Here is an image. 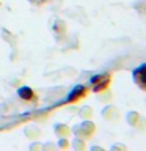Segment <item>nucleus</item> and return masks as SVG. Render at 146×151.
I'll return each mask as SVG.
<instances>
[{"label":"nucleus","mask_w":146,"mask_h":151,"mask_svg":"<svg viewBox=\"0 0 146 151\" xmlns=\"http://www.w3.org/2000/svg\"><path fill=\"white\" fill-rule=\"evenodd\" d=\"M113 80V74L112 73H102V74H96L89 79V91H94L97 94L105 93L112 85Z\"/></svg>","instance_id":"f257e3e1"},{"label":"nucleus","mask_w":146,"mask_h":151,"mask_svg":"<svg viewBox=\"0 0 146 151\" xmlns=\"http://www.w3.org/2000/svg\"><path fill=\"white\" fill-rule=\"evenodd\" d=\"M17 96L22 99L24 104H30V106H36L38 104V93L30 87H21L17 88Z\"/></svg>","instance_id":"7ed1b4c3"},{"label":"nucleus","mask_w":146,"mask_h":151,"mask_svg":"<svg viewBox=\"0 0 146 151\" xmlns=\"http://www.w3.org/2000/svg\"><path fill=\"white\" fill-rule=\"evenodd\" d=\"M88 94H89V87L88 85H75V87L72 88V91L68 94L64 104L66 106H68V104H79L80 101L87 99Z\"/></svg>","instance_id":"f03ea898"},{"label":"nucleus","mask_w":146,"mask_h":151,"mask_svg":"<svg viewBox=\"0 0 146 151\" xmlns=\"http://www.w3.org/2000/svg\"><path fill=\"white\" fill-rule=\"evenodd\" d=\"M134 80L140 85V88H145V65H141L140 68H137L134 71Z\"/></svg>","instance_id":"20e7f679"}]
</instances>
